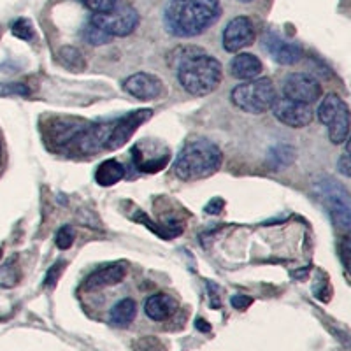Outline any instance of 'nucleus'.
Instances as JSON below:
<instances>
[{
	"label": "nucleus",
	"mask_w": 351,
	"mask_h": 351,
	"mask_svg": "<svg viewBox=\"0 0 351 351\" xmlns=\"http://www.w3.org/2000/svg\"><path fill=\"white\" fill-rule=\"evenodd\" d=\"M219 16V0H167L164 25L171 36L195 37L209 30Z\"/></svg>",
	"instance_id": "2"
},
{
	"label": "nucleus",
	"mask_w": 351,
	"mask_h": 351,
	"mask_svg": "<svg viewBox=\"0 0 351 351\" xmlns=\"http://www.w3.org/2000/svg\"><path fill=\"white\" fill-rule=\"evenodd\" d=\"M262 43L265 51L272 56V60L280 65H293L302 58V48L299 44L288 43L274 32L265 34Z\"/></svg>",
	"instance_id": "14"
},
{
	"label": "nucleus",
	"mask_w": 351,
	"mask_h": 351,
	"mask_svg": "<svg viewBox=\"0 0 351 351\" xmlns=\"http://www.w3.org/2000/svg\"><path fill=\"white\" fill-rule=\"evenodd\" d=\"M132 348H134V351H167L165 344L158 337H155V335L139 337V339L134 341Z\"/></svg>",
	"instance_id": "23"
},
{
	"label": "nucleus",
	"mask_w": 351,
	"mask_h": 351,
	"mask_svg": "<svg viewBox=\"0 0 351 351\" xmlns=\"http://www.w3.org/2000/svg\"><path fill=\"white\" fill-rule=\"evenodd\" d=\"M315 195L325 206L337 227L351 232V195L339 181L322 178L315 184Z\"/></svg>",
	"instance_id": "5"
},
{
	"label": "nucleus",
	"mask_w": 351,
	"mask_h": 351,
	"mask_svg": "<svg viewBox=\"0 0 351 351\" xmlns=\"http://www.w3.org/2000/svg\"><path fill=\"white\" fill-rule=\"evenodd\" d=\"M272 112L281 123L291 128L307 127L315 118L311 104L297 102V100L287 99V97L276 100L274 106H272Z\"/></svg>",
	"instance_id": "10"
},
{
	"label": "nucleus",
	"mask_w": 351,
	"mask_h": 351,
	"mask_svg": "<svg viewBox=\"0 0 351 351\" xmlns=\"http://www.w3.org/2000/svg\"><path fill=\"white\" fill-rule=\"evenodd\" d=\"M176 309H178V302L167 293H155L148 297L144 304V313L153 322H165L174 315Z\"/></svg>",
	"instance_id": "17"
},
{
	"label": "nucleus",
	"mask_w": 351,
	"mask_h": 351,
	"mask_svg": "<svg viewBox=\"0 0 351 351\" xmlns=\"http://www.w3.org/2000/svg\"><path fill=\"white\" fill-rule=\"evenodd\" d=\"M64 267H65L64 262L55 263V265H53V267L48 271V274H46V280H44V285H46V287H49V288L55 287L56 281H58V278H60L62 271H64Z\"/></svg>",
	"instance_id": "30"
},
{
	"label": "nucleus",
	"mask_w": 351,
	"mask_h": 351,
	"mask_svg": "<svg viewBox=\"0 0 351 351\" xmlns=\"http://www.w3.org/2000/svg\"><path fill=\"white\" fill-rule=\"evenodd\" d=\"M136 315H137L136 300L123 299L112 306L111 313H109V322H111L112 325H116V327H127L128 324L134 322Z\"/></svg>",
	"instance_id": "19"
},
{
	"label": "nucleus",
	"mask_w": 351,
	"mask_h": 351,
	"mask_svg": "<svg viewBox=\"0 0 351 351\" xmlns=\"http://www.w3.org/2000/svg\"><path fill=\"white\" fill-rule=\"evenodd\" d=\"M337 171L351 180V155L350 153H346V155H343L339 160H337Z\"/></svg>",
	"instance_id": "31"
},
{
	"label": "nucleus",
	"mask_w": 351,
	"mask_h": 351,
	"mask_svg": "<svg viewBox=\"0 0 351 351\" xmlns=\"http://www.w3.org/2000/svg\"><path fill=\"white\" fill-rule=\"evenodd\" d=\"M176 65H178V81L190 95H209L223 80L221 64L215 56L204 53V49L197 46L178 49Z\"/></svg>",
	"instance_id": "1"
},
{
	"label": "nucleus",
	"mask_w": 351,
	"mask_h": 351,
	"mask_svg": "<svg viewBox=\"0 0 351 351\" xmlns=\"http://www.w3.org/2000/svg\"><path fill=\"white\" fill-rule=\"evenodd\" d=\"M0 258H2V250H0Z\"/></svg>",
	"instance_id": "37"
},
{
	"label": "nucleus",
	"mask_w": 351,
	"mask_h": 351,
	"mask_svg": "<svg viewBox=\"0 0 351 351\" xmlns=\"http://www.w3.org/2000/svg\"><path fill=\"white\" fill-rule=\"evenodd\" d=\"M90 21L111 37H127L139 25V12L136 11V8L121 0L112 11L92 14Z\"/></svg>",
	"instance_id": "7"
},
{
	"label": "nucleus",
	"mask_w": 351,
	"mask_h": 351,
	"mask_svg": "<svg viewBox=\"0 0 351 351\" xmlns=\"http://www.w3.org/2000/svg\"><path fill=\"white\" fill-rule=\"evenodd\" d=\"M0 158H2V148H0Z\"/></svg>",
	"instance_id": "36"
},
{
	"label": "nucleus",
	"mask_w": 351,
	"mask_h": 351,
	"mask_svg": "<svg viewBox=\"0 0 351 351\" xmlns=\"http://www.w3.org/2000/svg\"><path fill=\"white\" fill-rule=\"evenodd\" d=\"M232 306L236 307V309H241V311H243V309H247V307L252 306L253 304V299L252 297H246V295H234L232 297Z\"/></svg>",
	"instance_id": "32"
},
{
	"label": "nucleus",
	"mask_w": 351,
	"mask_h": 351,
	"mask_svg": "<svg viewBox=\"0 0 351 351\" xmlns=\"http://www.w3.org/2000/svg\"><path fill=\"white\" fill-rule=\"evenodd\" d=\"M128 271L127 262H112L108 265H102L97 271H93L92 274L88 276L86 280L83 281V290L84 291H93L100 290V288L112 287V285H118L125 280Z\"/></svg>",
	"instance_id": "15"
},
{
	"label": "nucleus",
	"mask_w": 351,
	"mask_h": 351,
	"mask_svg": "<svg viewBox=\"0 0 351 351\" xmlns=\"http://www.w3.org/2000/svg\"><path fill=\"white\" fill-rule=\"evenodd\" d=\"M121 0H83V4L86 5L93 14H99V12H109L120 4Z\"/></svg>",
	"instance_id": "25"
},
{
	"label": "nucleus",
	"mask_w": 351,
	"mask_h": 351,
	"mask_svg": "<svg viewBox=\"0 0 351 351\" xmlns=\"http://www.w3.org/2000/svg\"><path fill=\"white\" fill-rule=\"evenodd\" d=\"M346 153H350V155H351V136L348 137V143H346Z\"/></svg>",
	"instance_id": "34"
},
{
	"label": "nucleus",
	"mask_w": 351,
	"mask_h": 351,
	"mask_svg": "<svg viewBox=\"0 0 351 351\" xmlns=\"http://www.w3.org/2000/svg\"><path fill=\"white\" fill-rule=\"evenodd\" d=\"M125 178V167L118 160H106L95 172V181L100 186H112Z\"/></svg>",
	"instance_id": "18"
},
{
	"label": "nucleus",
	"mask_w": 351,
	"mask_h": 351,
	"mask_svg": "<svg viewBox=\"0 0 351 351\" xmlns=\"http://www.w3.org/2000/svg\"><path fill=\"white\" fill-rule=\"evenodd\" d=\"M55 243L60 250H69L72 246V243H74V228L71 225H64L60 230L56 232Z\"/></svg>",
	"instance_id": "26"
},
{
	"label": "nucleus",
	"mask_w": 351,
	"mask_h": 351,
	"mask_svg": "<svg viewBox=\"0 0 351 351\" xmlns=\"http://www.w3.org/2000/svg\"><path fill=\"white\" fill-rule=\"evenodd\" d=\"M81 36H83V39L86 40L88 44H92V46H102V44H108L112 40V37L109 36V34H106L102 28L95 27L92 21L83 28V34H81Z\"/></svg>",
	"instance_id": "21"
},
{
	"label": "nucleus",
	"mask_w": 351,
	"mask_h": 351,
	"mask_svg": "<svg viewBox=\"0 0 351 351\" xmlns=\"http://www.w3.org/2000/svg\"><path fill=\"white\" fill-rule=\"evenodd\" d=\"M153 116L152 109H137L134 112H128L123 118L112 125L111 137L108 141V149H120L121 146L130 141V137L143 127L146 121Z\"/></svg>",
	"instance_id": "11"
},
{
	"label": "nucleus",
	"mask_w": 351,
	"mask_h": 351,
	"mask_svg": "<svg viewBox=\"0 0 351 351\" xmlns=\"http://www.w3.org/2000/svg\"><path fill=\"white\" fill-rule=\"evenodd\" d=\"M223 164V153L213 141L197 137L188 141L174 162L176 176L183 181L209 178Z\"/></svg>",
	"instance_id": "3"
},
{
	"label": "nucleus",
	"mask_w": 351,
	"mask_h": 351,
	"mask_svg": "<svg viewBox=\"0 0 351 351\" xmlns=\"http://www.w3.org/2000/svg\"><path fill=\"white\" fill-rule=\"evenodd\" d=\"M20 272H18L16 265L12 262H8L5 265L0 267V287L9 288V287H14L18 283V278H20Z\"/></svg>",
	"instance_id": "24"
},
{
	"label": "nucleus",
	"mask_w": 351,
	"mask_h": 351,
	"mask_svg": "<svg viewBox=\"0 0 351 351\" xmlns=\"http://www.w3.org/2000/svg\"><path fill=\"white\" fill-rule=\"evenodd\" d=\"M263 67L258 56L252 53H237L234 60L230 62V74L236 80L241 81H252L260 77Z\"/></svg>",
	"instance_id": "16"
},
{
	"label": "nucleus",
	"mask_w": 351,
	"mask_h": 351,
	"mask_svg": "<svg viewBox=\"0 0 351 351\" xmlns=\"http://www.w3.org/2000/svg\"><path fill=\"white\" fill-rule=\"evenodd\" d=\"M239 2H243V4H247V2H253V0H239Z\"/></svg>",
	"instance_id": "35"
},
{
	"label": "nucleus",
	"mask_w": 351,
	"mask_h": 351,
	"mask_svg": "<svg viewBox=\"0 0 351 351\" xmlns=\"http://www.w3.org/2000/svg\"><path fill=\"white\" fill-rule=\"evenodd\" d=\"M283 93L287 99L313 106L324 92H322V84L318 83V80L306 72H293L285 77Z\"/></svg>",
	"instance_id": "8"
},
{
	"label": "nucleus",
	"mask_w": 351,
	"mask_h": 351,
	"mask_svg": "<svg viewBox=\"0 0 351 351\" xmlns=\"http://www.w3.org/2000/svg\"><path fill=\"white\" fill-rule=\"evenodd\" d=\"M169 156H164L160 160H148V162H139V169L143 172H158L167 165Z\"/></svg>",
	"instance_id": "29"
},
{
	"label": "nucleus",
	"mask_w": 351,
	"mask_h": 351,
	"mask_svg": "<svg viewBox=\"0 0 351 351\" xmlns=\"http://www.w3.org/2000/svg\"><path fill=\"white\" fill-rule=\"evenodd\" d=\"M339 255H341V260H343V265L351 274V232L341 239Z\"/></svg>",
	"instance_id": "27"
},
{
	"label": "nucleus",
	"mask_w": 351,
	"mask_h": 351,
	"mask_svg": "<svg viewBox=\"0 0 351 351\" xmlns=\"http://www.w3.org/2000/svg\"><path fill=\"white\" fill-rule=\"evenodd\" d=\"M11 32L12 36L18 37L21 40H32L36 37V30H34L32 21L27 18H18L11 23Z\"/></svg>",
	"instance_id": "22"
},
{
	"label": "nucleus",
	"mask_w": 351,
	"mask_h": 351,
	"mask_svg": "<svg viewBox=\"0 0 351 351\" xmlns=\"http://www.w3.org/2000/svg\"><path fill=\"white\" fill-rule=\"evenodd\" d=\"M0 34H2V30H0Z\"/></svg>",
	"instance_id": "38"
},
{
	"label": "nucleus",
	"mask_w": 351,
	"mask_h": 351,
	"mask_svg": "<svg viewBox=\"0 0 351 351\" xmlns=\"http://www.w3.org/2000/svg\"><path fill=\"white\" fill-rule=\"evenodd\" d=\"M255 43V25L247 16H236L223 30V48L228 53H239Z\"/></svg>",
	"instance_id": "12"
},
{
	"label": "nucleus",
	"mask_w": 351,
	"mask_h": 351,
	"mask_svg": "<svg viewBox=\"0 0 351 351\" xmlns=\"http://www.w3.org/2000/svg\"><path fill=\"white\" fill-rule=\"evenodd\" d=\"M123 90L137 100H155L165 93L162 80L149 72H137L123 81Z\"/></svg>",
	"instance_id": "13"
},
{
	"label": "nucleus",
	"mask_w": 351,
	"mask_h": 351,
	"mask_svg": "<svg viewBox=\"0 0 351 351\" xmlns=\"http://www.w3.org/2000/svg\"><path fill=\"white\" fill-rule=\"evenodd\" d=\"M197 328L204 332H209L211 330V325H209L208 322H204V319H197Z\"/></svg>",
	"instance_id": "33"
},
{
	"label": "nucleus",
	"mask_w": 351,
	"mask_h": 351,
	"mask_svg": "<svg viewBox=\"0 0 351 351\" xmlns=\"http://www.w3.org/2000/svg\"><path fill=\"white\" fill-rule=\"evenodd\" d=\"M30 88L20 83H5L0 84V95H28Z\"/></svg>",
	"instance_id": "28"
},
{
	"label": "nucleus",
	"mask_w": 351,
	"mask_h": 351,
	"mask_svg": "<svg viewBox=\"0 0 351 351\" xmlns=\"http://www.w3.org/2000/svg\"><path fill=\"white\" fill-rule=\"evenodd\" d=\"M111 123H86L83 130L71 141L67 148L76 149L80 153H99L102 148H108V141L111 137Z\"/></svg>",
	"instance_id": "9"
},
{
	"label": "nucleus",
	"mask_w": 351,
	"mask_h": 351,
	"mask_svg": "<svg viewBox=\"0 0 351 351\" xmlns=\"http://www.w3.org/2000/svg\"><path fill=\"white\" fill-rule=\"evenodd\" d=\"M318 120L327 127L328 139L334 144H341L350 137L351 112L337 93H328L318 108Z\"/></svg>",
	"instance_id": "6"
},
{
	"label": "nucleus",
	"mask_w": 351,
	"mask_h": 351,
	"mask_svg": "<svg viewBox=\"0 0 351 351\" xmlns=\"http://www.w3.org/2000/svg\"><path fill=\"white\" fill-rule=\"evenodd\" d=\"M232 104L250 114H262L272 109L278 100L276 86L269 77L244 81L232 90Z\"/></svg>",
	"instance_id": "4"
},
{
	"label": "nucleus",
	"mask_w": 351,
	"mask_h": 351,
	"mask_svg": "<svg viewBox=\"0 0 351 351\" xmlns=\"http://www.w3.org/2000/svg\"><path fill=\"white\" fill-rule=\"evenodd\" d=\"M58 56H60L62 64L74 72H81L84 69V65H86L83 53L77 48H74V46H64V48H60Z\"/></svg>",
	"instance_id": "20"
}]
</instances>
